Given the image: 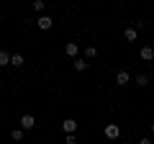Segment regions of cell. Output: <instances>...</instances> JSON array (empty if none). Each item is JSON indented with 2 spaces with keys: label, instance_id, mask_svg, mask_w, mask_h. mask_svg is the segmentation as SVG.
Listing matches in <instances>:
<instances>
[{
  "label": "cell",
  "instance_id": "cell-8",
  "mask_svg": "<svg viewBox=\"0 0 154 144\" xmlns=\"http://www.w3.org/2000/svg\"><path fill=\"white\" fill-rule=\"evenodd\" d=\"M75 70L77 72H85V70H88V59H85V57H77V59H75Z\"/></svg>",
  "mask_w": 154,
  "mask_h": 144
},
{
  "label": "cell",
  "instance_id": "cell-12",
  "mask_svg": "<svg viewBox=\"0 0 154 144\" xmlns=\"http://www.w3.org/2000/svg\"><path fill=\"white\" fill-rule=\"evenodd\" d=\"M11 57H13V54H8V52H0V67L11 64Z\"/></svg>",
  "mask_w": 154,
  "mask_h": 144
},
{
  "label": "cell",
  "instance_id": "cell-1",
  "mask_svg": "<svg viewBox=\"0 0 154 144\" xmlns=\"http://www.w3.org/2000/svg\"><path fill=\"white\" fill-rule=\"evenodd\" d=\"M33 126H36V118H33L31 113H23V116H21V129H23V131H31Z\"/></svg>",
  "mask_w": 154,
  "mask_h": 144
},
{
  "label": "cell",
  "instance_id": "cell-14",
  "mask_svg": "<svg viewBox=\"0 0 154 144\" xmlns=\"http://www.w3.org/2000/svg\"><path fill=\"white\" fill-rule=\"evenodd\" d=\"M11 139H13V142H21V139H23V129H13V131H11Z\"/></svg>",
  "mask_w": 154,
  "mask_h": 144
},
{
  "label": "cell",
  "instance_id": "cell-16",
  "mask_svg": "<svg viewBox=\"0 0 154 144\" xmlns=\"http://www.w3.org/2000/svg\"><path fill=\"white\" fill-rule=\"evenodd\" d=\"M139 144H152V142H149V136H144V139H141V142H139Z\"/></svg>",
  "mask_w": 154,
  "mask_h": 144
},
{
  "label": "cell",
  "instance_id": "cell-13",
  "mask_svg": "<svg viewBox=\"0 0 154 144\" xmlns=\"http://www.w3.org/2000/svg\"><path fill=\"white\" fill-rule=\"evenodd\" d=\"M123 36H126V41H136V28H126Z\"/></svg>",
  "mask_w": 154,
  "mask_h": 144
},
{
  "label": "cell",
  "instance_id": "cell-11",
  "mask_svg": "<svg viewBox=\"0 0 154 144\" xmlns=\"http://www.w3.org/2000/svg\"><path fill=\"white\" fill-rule=\"evenodd\" d=\"M136 85H139V88H146V85H149V77L144 75V72H141V75H136Z\"/></svg>",
  "mask_w": 154,
  "mask_h": 144
},
{
  "label": "cell",
  "instance_id": "cell-2",
  "mask_svg": "<svg viewBox=\"0 0 154 144\" xmlns=\"http://www.w3.org/2000/svg\"><path fill=\"white\" fill-rule=\"evenodd\" d=\"M103 131H105V136H108V139H118V136H121V129H118V124H108Z\"/></svg>",
  "mask_w": 154,
  "mask_h": 144
},
{
  "label": "cell",
  "instance_id": "cell-3",
  "mask_svg": "<svg viewBox=\"0 0 154 144\" xmlns=\"http://www.w3.org/2000/svg\"><path fill=\"white\" fill-rule=\"evenodd\" d=\"M36 26L41 28V31H49V28L54 26V21H51L49 16H38V18H36Z\"/></svg>",
  "mask_w": 154,
  "mask_h": 144
},
{
  "label": "cell",
  "instance_id": "cell-10",
  "mask_svg": "<svg viewBox=\"0 0 154 144\" xmlns=\"http://www.w3.org/2000/svg\"><path fill=\"white\" fill-rule=\"evenodd\" d=\"M98 57V49L95 46H85V59H95Z\"/></svg>",
  "mask_w": 154,
  "mask_h": 144
},
{
  "label": "cell",
  "instance_id": "cell-15",
  "mask_svg": "<svg viewBox=\"0 0 154 144\" xmlns=\"http://www.w3.org/2000/svg\"><path fill=\"white\" fill-rule=\"evenodd\" d=\"M67 144H77V136H75V134H67Z\"/></svg>",
  "mask_w": 154,
  "mask_h": 144
},
{
  "label": "cell",
  "instance_id": "cell-4",
  "mask_svg": "<svg viewBox=\"0 0 154 144\" xmlns=\"http://www.w3.org/2000/svg\"><path fill=\"white\" fill-rule=\"evenodd\" d=\"M62 129H64V134H75L77 121H75V118H64V121H62Z\"/></svg>",
  "mask_w": 154,
  "mask_h": 144
},
{
  "label": "cell",
  "instance_id": "cell-7",
  "mask_svg": "<svg viewBox=\"0 0 154 144\" xmlns=\"http://www.w3.org/2000/svg\"><path fill=\"white\" fill-rule=\"evenodd\" d=\"M64 52H67V57H72V59H77V52H80V46H77L75 41H69V44H67V49H64Z\"/></svg>",
  "mask_w": 154,
  "mask_h": 144
},
{
  "label": "cell",
  "instance_id": "cell-6",
  "mask_svg": "<svg viewBox=\"0 0 154 144\" xmlns=\"http://www.w3.org/2000/svg\"><path fill=\"white\" fill-rule=\"evenodd\" d=\"M116 83H118V85H128V83H131V77H128V72H126V70H121L118 75H116Z\"/></svg>",
  "mask_w": 154,
  "mask_h": 144
},
{
  "label": "cell",
  "instance_id": "cell-9",
  "mask_svg": "<svg viewBox=\"0 0 154 144\" xmlns=\"http://www.w3.org/2000/svg\"><path fill=\"white\" fill-rule=\"evenodd\" d=\"M11 64H13V67H23V64H26L23 54H13V57H11Z\"/></svg>",
  "mask_w": 154,
  "mask_h": 144
},
{
  "label": "cell",
  "instance_id": "cell-5",
  "mask_svg": "<svg viewBox=\"0 0 154 144\" xmlns=\"http://www.w3.org/2000/svg\"><path fill=\"white\" fill-rule=\"evenodd\" d=\"M139 57H141L144 62H152L154 59V49H152V46H144V49L139 52Z\"/></svg>",
  "mask_w": 154,
  "mask_h": 144
},
{
  "label": "cell",
  "instance_id": "cell-17",
  "mask_svg": "<svg viewBox=\"0 0 154 144\" xmlns=\"http://www.w3.org/2000/svg\"><path fill=\"white\" fill-rule=\"evenodd\" d=\"M152 134H154V124H152Z\"/></svg>",
  "mask_w": 154,
  "mask_h": 144
}]
</instances>
